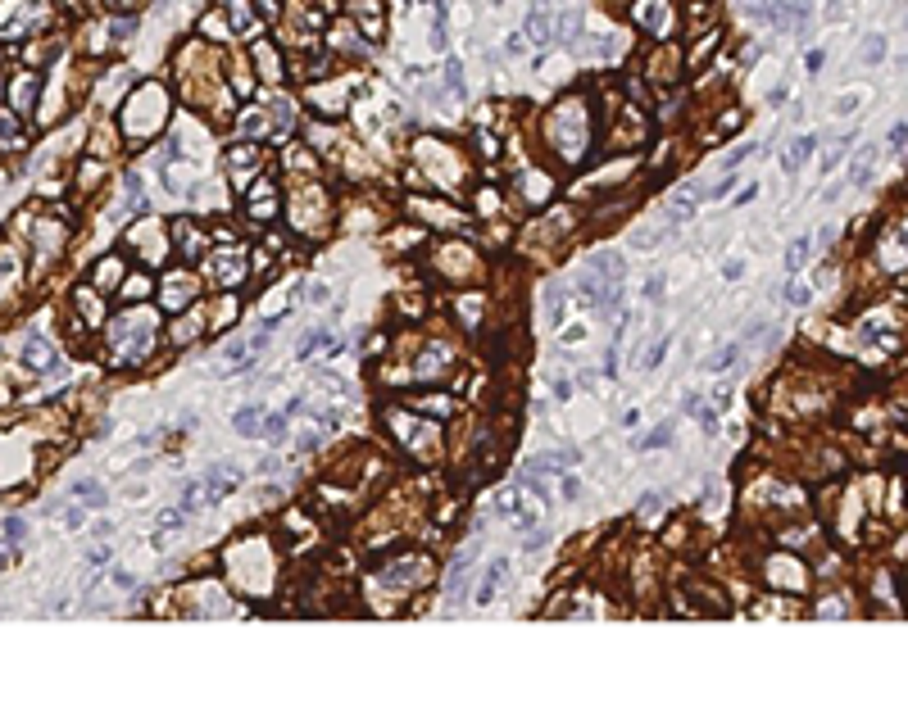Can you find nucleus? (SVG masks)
<instances>
[{"label": "nucleus", "instance_id": "obj_18", "mask_svg": "<svg viewBox=\"0 0 908 707\" xmlns=\"http://www.w3.org/2000/svg\"><path fill=\"white\" fill-rule=\"evenodd\" d=\"M668 213H673V222H686V218L695 213V200H677V204H673V209H668Z\"/></svg>", "mask_w": 908, "mask_h": 707}, {"label": "nucleus", "instance_id": "obj_27", "mask_svg": "<svg viewBox=\"0 0 908 707\" xmlns=\"http://www.w3.org/2000/svg\"><path fill=\"white\" fill-rule=\"evenodd\" d=\"M564 499H581V485L572 481V476H564Z\"/></svg>", "mask_w": 908, "mask_h": 707}, {"label": "nucleus", "instance_id": "obj_3", "mask_svg": "<svg viewBox=\"0 0 908 707\" xmlns=\"http://www.w3.org/2000/svg\"><path fill=\"white\" fill-rule=\"evenodd\" d=\"M577 458H581L577 449H559V453H545V458H527V472L536 476V472H545V467H572Z\"/></svg>", "mask_w": 908, "mask_h": 707}, {"label": "nucleus", "instance_id": "obj_24", "mask_svg": "<svg viewBox=\"0 0 908 707\" xmlns=\"http://www.w3.org/2000/svg\"><path fill=\"white\" fill-rule=\"evenodd\" d=\"M786 299H791V304H808V286H791V290H786Z\"/></svg>", "mask_w": 908, "mask_h": 707}, {"label": "nucleus", "instance_id": "obj_6", "mask_svg": "<svg viewBox=\"0 0 908 707\" xmlns=\"http://www.w3.org/2000/svg\"><path fill=\"white\" fill-rule=\"evenodd\" d=\"M259 422H264V412H259V408H236L232 412V427L241 431V435H259Z\"/></svg>", "mask_w": 908, "mask_h": 707}, {"label": "nucleus", "instance_id": "obj_9", "mask_svg": "<svg viewBox=\"0 0 908 707\" xmlns=\"http://www.w3.org/2000/svg\"><path fill=\"white\" fill-rule=\"evenodd\" d=\"M332 345H337V335L332 331H313L305 345H300V358H309V354H322V350H332Z\"/></svg>", "mask_w": 908, "mask_h": 707}, {"label": "nucleus", "instance_id": "obj_13", "mask_svg": "<svg viewBox=\"0 0 908 707\" xmlns=\"http://www.w3.org/2000/svg\"><path fill=\"white\" fill-rule=\"evenodd\" d=\"M736 358H740V345H727V350H718V354H713L704 367H709V372H722V367H731Z\"/></svg>", "mask_w": 908, "mask_h": 707}, {"label": "nucleus", "instance_id": "obj_11", "mask_svg": "<svg viewBox=\"0 0 908 707\" xmlns=\"http://www.w3.org/2000/svg\"><path fill=\"white\" fill-rule=\"evenodd\" d=\"M527 32H532V41L549 46V18H545V9H532V18H527Z\"/></svg>", "mask_w": 908, "mask_h": 707}, {"label": "nucleus", "instance_id": "obj_8", "mask_svg": "<svg viewBox=\"0 0 908 707\" xmlns=\"http://www.w3.org/2000/svg\"><path fill=\"white\" fill-rule=\"evenodd\" d=\"M872 163H877V150H858V163H854V186H868V177H872Z\"/></svg>", "mask_w": 908, "mask_h": 707}, {"label": "nucleus", "instance_id": "obj_15", "mask_svg": "<svg viewBox=\"0 0 908 707\" xmlns=\"http://www.w3.org/2000/svg\"><path fill=\"white\" fill-rule=\"evenodd\" d=\"M259 435H268V440H282V435H286V422H282V417H264V422H259Z\"/></svg>", "mask_w": 908, "mask_h": 707}, {"label": "nucleus", "instance_id": "obj_25", "mask_svg": "<svg viewBox=\"0 0 908 707\" xmlns=\"http://www.w3.org/2000/svg\"><path fill=\"white\" fill-rule=\"evenodd\" d=\"M132 28H136V23H132V18H127V23H123V18H118V23H114V41H123V37H132Z\"/></svg>", "mask_w": 908, "mask_h": 707}, {"label": "nucleus", "instance_id": "obj_19", "mask_svg": "<svg viewBox=\"0 0 908 707\" xmlns=\"http://www.w3.org/2000/svg\"><path fill=\"white\" fill-rule=\"evenodd\" d=\"M5 535H9V540H23V535H28V521H23V517H9V521H5Z\"/></svg>", "mask_w": 908, "mask_h": 707}, {"label": "nucleus", "instance_id": "obj_30", "mask_svg": "<svg viewBox=\"0 0 908 707\" xmlns=\"http://www.w3.org/2000/svg\"><path fill=\"white\" fill-rule=\"evenodd\" d=\"M658 499H663V494H645V499H641V513H645V517H650L654 508H658Z\"/></svg>", "mask_w": 908, "mask_h": 707}, {"label": "nucleus", "instance_id": "obj_16", "mask_svg": "<svg viewBox=\"0 0 908 707\" xmlns=\"http://www.w3.org/2000/svg\"><path fill=\"white\" fill-rule=\"evenodd\" d=\"M518 489H504V494H495V513H518Z\"/></svg>", "mask_w": 908, "mask_h": 707}, {"label": "nucleus", "instance_id": "obj_22", "mask_svg": "<svg viewBox=\"0 0 908 707\" xmlns=\"http://www.w3.org/2000/svg\"><path fill=\"white\" fill-rule=\"evenodd\" d=\"M804 64H808V73H817V69L827 64V50H808V59H804Z\"/></svg>", "mask_w": 908, "mask_h": 707}, {"label": "nucleus", "instance_id": "obj_17", "mask_svg": "<svg viewBox=\"0 0 908 707\" xmlns=\"http://www.w3.org/2000/svg\"><path fill=\"white\" fill-rule=\"evenodd\" d=\"M159 526H164V530H177V526H187V517H182L177 508H168V513H159Z\"/></svg>", "mask_w": 908, "mask_h": 707}, {"label": "nucleus", "instance_id": "obj_31", "mask_svg": "<svg viewBox=\"0 0 908 707\" xmlns=\"http://www.w3.org/2000/svg\"><path fill=\"white\" fill-rule=\"evenodd\" d=\"M309 295H313V304H322V299H327V286H322V281H313V286H309Z\"/></svg>", "mask_w": 908, "mask_h": 707}, {"label": "nucleus", "instance_id": "obj_26", "mask_svg": "<svg viewBox=\"0 0 908 707\" xmlns=\"http://www.w3.org/2000/svg\"><path fill=\"white\" fill-rule=\"evenodd\" d=\"M82 521H86V513H82V508H73V513H69V517H64V526H69V530H78V526H82Z\"/></svg>", "mask_w": 908, "mask_h": 707}, {"label": "nucleus", "instance_id": "obj_4", "mask_svg": "<svg viewBox=\"0 0 908 707\" xmlns=\"http://www.w3.org/2000/svg\"><path fill=\"white\" fill-rule=\"evenodd\" d=\"M50 358H55V354H50V345L41 340V335H32V340L23 345V363H28V367H46Z\"/></svg>", "mask_w": 908, "mask_h": 707}, {"label": "nucleus", "instance_id": "obj_2", "mask_svg": "<svg viewBox=\"0 0 908 707\" xmlns=\"http://www.w3.org/2000/svg\"><path fill=\"white\" fill-rule=\"evenodd\" d=\"M813 150H817V136H799L795 145H791V155L781 159V168H786V172H799V168L808 163V155H813Z\"/></svg>", "mask_w": 908, "mask_h": 707}, {"label": "nucleus", "instance_id": "obj_21", "mask_svg": "<svg viewBox=\"0 0 908 707\" xmlns=\"http://www.w3.org/2000/svg\"><path fill=\"white\" fill-rule=\"evenodd\" d=\"M663 354H668V335H663V340L654 345L650 354H645V367H658V363H663Z\"/></svg>", "mask_w": 908, "mask_h": 707}, {"label": "nucleus", "instance_id": "obj_28", "mask_svg": "<svg viewBox=\"0 0 908 707\" xmlns=\"http://www.w3.org/2000/svg\"><path fill=\"white\" fill-rule=\"evenodd\" d=\"M468 562H472V553H463V558H459V571H463V567H468ZM454 585H463V581H459V576H454V581H450V590H454ZM459 594H463V590H454V598H459Z\"/></svg>", "mask_w": 908, "mask_h": 707}, {"label": "nucleus", "instance_id": "obj_29", "mask_svg": "<svg viewBox=\"0 0 908 707\" xmlns=\"http://www.w3.org/2000/svg\"><path fill=\"white\" fill-rule=\"evenodd\" d=\"M645 295H650V299H658V295H663V277H650V286H645Z\"/></svg>", "mask_w": 908, "mask_h": 707}, {"label": "nucleus", "instance_id": "obj_7", "mask_svg": "<svg viewBox=\"0 0 908 707\" xmlns=\"http://www.w3.org/2000/svg\"><path fill=\"white\" fill-rule=\"evenodd\" d=\"M595 277L600 281H622V259L618 254H600L595 259Z\"/></svg>", "mask_w": 908, "mask_h": 707}, {"label": "nucleus", "instance_id": "obj_10", "mask_svg": "<svg viewBox=\"0 0 908 707\" xmlns=\"http://www.w3.org/2000/svg\"><path fill=\"white\" fill-rule=\"evenodd\" d=\"M881 59H885V37H881V32H872V37L863 41V64H872V69H877Z\"/></svg>", "mask_w": 908, "mask_h": 707}, {"label": "nucleus", "instance_id": "obj_1", "mask_svg": "<svg viewBox=\"0 0 908 707\" xmlns=\"http://www.w3.org/2000/svg\"><path fill=\"white\" fill-rule=\"evenodd\" d=\"M504 576H509V558H495L491 567H486V576H482V585H477V603H491L495 594H500V585H504Z\"/></svg>", "mask_w": 908, "mask_h": 707}, {"label": "nucleus", "instance_id": "obj_20", "mask_svg": "<svg viewBox=\"0 0 908 707\" xmlns=\"http://www.w3.org/2000/svg\"><path fill=\"white\" fill-rule=\"evenodd\" d=\"M722 277H727V281H740V277H745V263H740V259H727V263H722Z\"/></svg>", "mask_w": 908, "mask_h": 707}, {"label": "nucleus", "instance_id": "obj_23", "mask_svg": "<svg viewBox=\"0 0 908 707\" xmlns=\"http://www.w3.org/2000/svg\"><path fill=\"white\" fill-rule=\"evenodd\" d=\"M86 562H91V567H105V562H110V549H91V553H86Z\"/></svg>", "mask_w": 908, "mask_h": 707}, {"label": "nucleus", "instance_id": "obj_33", "mask_svg": "<svg viewBox=\"0 0 908 707\" xmlns=\"http://www.w3.org/2000/svg\"><path fill=\"white\" fill-rule=\"evenodd\" d=\"M491 5H504V0H491Z\"/></svg>", "mask_w": 908, "mask_h": 707}, {"label": "nucleus", "instance_id": "obj_32", "mask_svg": "<svg viewBox=\"0 0 908 707\" xmlns=\"http://www.w3.org/2000/svg\"><path fill=\"white\" fill-rule=\"evenodd\" d=\"M890 145H895V150H904V123H895V132H890Z\"/></svg>", "mask_w": 908, "mask_h": 707}, {"label": "nucleus", "instance_id": "obj_12", "mask_svg": "<svg viewBox=\"0 0 908 707\" xmlns=\"http://www.w3.org/2000/svg\"><path fill=\"white\" fill-rule=\"evenodd\" d=\"M808 245H813L808 236H799V241H791V249H786V268H791V272H799V268H804V259H808Z\"/></svg>", "mask_w": 908, "mask_h": 707}, {"label": "nucleus", "instance_id": "obj_5", "mask_svg": "<svg viewBox=\"0 0 908 707\" xmlns=\"http://www.w3.org/2000/svg\"><path fill=\"white\" fill-rule=\"evenodd\" d=\"M73 494H78L82 504H91V508H105V499H110V489H105L100 481H82V485H73Z\"/></svg>", "mask_w": 908, "mask_h": 707}, {"label": "nucleus", "instance_id": "obj_14", "mask_svg": "<svg viewBox=\"0 0 908 707\" xmlns=\"http://www.w3.org/2000/svg\"><path fill=\"white\" fill-rule=\"evenodd\" d=\"M668 440H673V427H658L654 435H645V440H641V444H636V449H663V444H668Z\"/></svg>", "mask_w": 908, "mask_h": 707}]
</instances>
